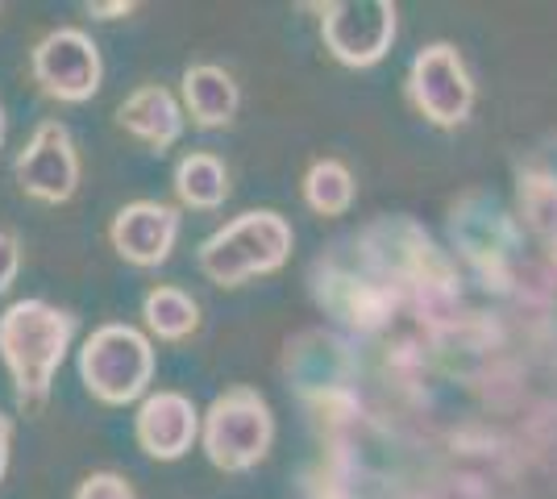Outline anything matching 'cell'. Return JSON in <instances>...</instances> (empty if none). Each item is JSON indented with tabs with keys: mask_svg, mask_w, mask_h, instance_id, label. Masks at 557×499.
Instances as JSON below:
<instances>
[{
	"mask_svg": "<svg viewBox=\"0 0 557 499\" xmlns=\"http://www.w3.org/2000/svg\"><path fill=\"white\" fill-rule=\"evenodd\" d=\"M29 72H34V84L50 100L84 104L100 92L104 63H100V47L92 42V34H84L75 25H59V29H50L34 42Z\"/></svg>",
	"mask_w": 557,
	"mask_h": 499,
	"instance_id": "cell-7",
	"label": "cell"
},
{
	"mask_svg": "<svg viewBox=\"0 0 557 499\" xmlns=\"http://www.w3.org/2000/svg\"><path fill=\"white\" fill-rule=\"evenodd\" d=\"M317 300L337 321H346L349 329L371 333L392 321L399 291L387 279H379L374 271L358 275V266H329L325 279H317Z\"/></svg>",
	"mask_w": 557,
	"mask_h": 499,
	"instance_id": "cell-10",
	"label": "cell"
},
{
	"mask_svg": "<svg viewBox=\"0 0 557 499\" xmlns=\"http://www.w3.org/2000/svg\"><path fill=\"white\" fill-rule=\"evenodd\" d=\"M79 383L100 404L125 408L150 396L154 346L134 325H100L79 346Z\"/></svg>",
	"mask_w": 557,
	"mask_h": 499,
	"instance_id": "cell-4",
	"label": "cell"
},
{
	"mask_svg": "<svg viewBox=\"0 0 557 499\" xmlns=\"http://www.w3.org/2000/svg\"><path fill=\"white\" fill-rule=\"evenodd\" d=\"M180 104L200 129H225L237 109H242V88L225 67L216 63H196L180 79Z\"/></svg>",
	"mask_w": 557,
	"mask_h": 499,
	"instance_id": "cell-14",
	"label": "cell"
},
{
	"mask_svg": "<svg viewBox=\"0 0 557 499\" xmlns=\"http://www.w3.org/2000/svg\"><path fill=\"white\" fill-rule=\"evenodd\" d=\"M4 129H9V117H4V104H0V142H4Z\"/></svg>",
	"mask_w": 557,
	"mask_h": 499,
	"instance_id": "cell-23",
	"label": "cell"
},
{
	"mask_svg": "<svg viewBox=\"0 0 557 499\" xmlns=\"http://www.w3.org/2000/svg\"><path fill=\"white\" fill-rule=\"evenodd\" d=\"M454 246L462 250V259L487 279V287H508L516 254H520V225L511 213L487 196V191H470L462 204H454Z\"/></svg>",
	"mask_w": 557,
	"mask_h": 499,
	"instance_id": "cell-6",
	"label": "cell"
},
{
	"mask_svg": "<svg viewBox=\"0 0 557 499\" xmlns=\"http://www.w3.org/2000/svg\"><path fill=\"white\" fill-rule=\"evenodd\" d=\"M408 100L437 129H458L474 113V75L454 42H429L408 67Z\"/></svg>",
	"mask_w": 557,
	"mask_h": 499,
	"instance_id": "cell-5",
	"label": "cell"
},
{
	"mask_svg": "<svg viewBox=\"0 0 557 499\" xmlns=\"http://www.w3.org/2000/svg\"><path fill=\"white\" fill-rule=\"evenodd\" d=\"M13 175L25 196L42 204H67L79 188V150L63 121H42L22 146Z\"/></svg>",
	"mask_w": 557,
	"mask_h": 499,
	"instance_id": "cell-9",
	"label": "cell"
},
{
	"mask_svg": "<svg viewBox=\"0 0 557 499\" xmlns=\"http://www.w3.org/2000/svg\"><path fill=\"white\" fill-rule=\"evenodd\" d=\"M292 246L296 234L287 216L275 209H250L200 241L196 262L216 287H242L258 275H275L292 259Z\"/></svg>",
	"mask_w": 557,
	"mask_h": 499,
	"instance_id": "cell-2",
	"label": "cell"
},
{
	"mask_svg": "<svg viewBox=\"0 0 557 499\" xmlns=\"http://www.w3.org/2000/svg\"><path fill=\"white\" fill-rule=\"evenodd\" d=\"M200 425L205 416L184 391H150L134 416L138 446L159 462H180L200 441Z\"/></svg>",
	"mask_w": 557,
	"mask_h": 499,
	"instance_id": "cell-12",
	"label": "cell"
},
{
	"mask_svg": "<svg viewBox=\"0 0 557 499\" xmlns=\"http://www.w3.org/2000/svg\"><path fill=\"white\" fill-rule=\"evenodd\" d=\"M304 200L321 216H342L354 204V171L342 159H317L304 171Z\"/></svg>",
	"mask_w": 557,
	"mask_h": 499,
	"instance_id": "cell-17",
	"label": "cell"
},
{
	"mask_svg": "<svg viewBox=\"0 0 557 499\" xmlns=\"http://www.w3.org/2000/svg\"><path fill=\"white\" fill-rule=\"evenodd\" d=\"M109 241L134 266H163L180 241V209L163 200H134L113 216Z\"/></svg>",
	"mask_w": 557,
	"mask_h": 499,
	"instance_id": "cell-11",
	"label": "cell"
},
{
	"mask_svg": "<svg viewBox=\"0 0 557 499\" xmlns=\"http://www.w3.org/2000/svg\"><path fill=\"white\" fill-rule=\"evenodd\" d=\"M9 450H13V421L0 412V478L9 471Z\"/></svg>",
	"mask_w": 557,
	"mask_h": 499,
	"instance_id": "cell-22",
	"label": "cell"
},
{
	"mask_svg": "<svg viewBox=\"0 0 557 499\" xmlns=\"http://www.w3.org/2000/svg\"><path fill=\"white\" fill-rule=\"evenodd\" d=\"M520 216L533 229L536 238L557 241V179L529 171L520 175Z\"/></svg>",
	"mask_w": 557,
	"mask_h": 499,
	"instance_id": "cell-18",
	"label": "cell"
},
{
	"mask_svg": "<svg viewBox=\"0 0 557 499\" xmlns=\"http://www.w3.org/2000/svg\"><path fill=\"white\" fill-rule=\"evenodd\" d=\"M22 275V238L13 229H0V296Z\"/></svg>",
	"mask_w": 557,
	"mask_h": 499,
	"instance_id": "cell-20",
	"label": "cell"
},
{
	"mask_svg": "<svg viewBox=\"0 0 557 499\" xmlns=\"http://www.w3.org/2000/svg\"><path fill=\"white\" fill-rule=\"evenodd\" d=\"M200 446L212 466L225 475H242L258 466L275 446V412L267 404V396L246 383L225 387L205 412Z\"/></svg>",
	"mask_w": 557,
	"mask_h": 499,
	"instance_id": "cell-3",
	"label": "cell"
},
{
	"mask_svg": "<svg viewBox=\"0 0 557 499\" xmlns=\"http://www.w3.org/2000/svg\"><path fill=\"white\" fill-rule=\"evenodd\" d=\"M75 341V316L47 300H17L0 312V358L9 366L22 412L47 404L50 383Z\"/></svg>",
	"mask_w": 557,
	"mask_h": 499,
	"instance_id": "cell-1",
	"label": "cell"
},
{
	"mask_svg": "<svg viewBox=\"0 0 557 499\" xmlns=\"http://www.w3.org/2000/svg\"><path fill=\"white\" fill-rule=\"evenodd\" d=\"M71 499H138V496H134V483L125 475H116V471H92V475L75 487Z\"/></svg>",
	"mask_w": 557,
	"mask_h": 499,
	"instance_id": "cell-19",
	"label": "cell"
},
{
	"mask_svg": "<svg viewBox=\"0 0 557 499\" xmlns=\"http://www.w3.org/2000/svg\"><path fill=\"white\" fill-rule=\"evenodd\" d=\"M138 4L134 0H113V4H100V0H88L84 13H92L96 22H116V17H129Z\"/></svg>",
	"mask_w": 557,
	"mask_h": 499,
	"instance_id": "cell-21",
	"label": "cell"
},
{
	"mask_svg": "<svg viewBox=\"0 0 557 499\" xmlns=\"http://www.w3.org/2000/svg\"><path fill=\"white\" fill-rule=\"evenodd\" d=\"M399 34V9L392 0H337L321 4V38L342 67H374L387 59Z\"/></svg>",
	"mask_w": 557,
	"mask_h": 499,
	"instance_id": "cell-8",
	"label": "cell"
},
{
	"mask_svg": "<svg viewBox=\"0 0 557 499\" xmlns=\"http://www.w3.org/2000/svg\"><path fill=\"white\" fill-rule=\"evenodd\" d=\"M175 200L184 209H196V213H212L230 200V171L225 163L212 154V150H191L175 163Z\"/></svg>",
	"mask_w": 557,
	"mask_h": 499,
	"instance_id": "cell-15",
	"label": "cell"
},
{
	"mask_svg": "<svg viewBox=\"0 0 557 499\" xmlns=\"http://www.w3.org/2000/svg\"><path fill=\"white\" fill-rule=\"evenodd\" d=\"M184 104L163 84H141L116 104V125L150 150H171L184 138Z\"/></svg>",
	"mask_w": 557,
	"mask_h": 499,
	"instance_id": "cell-13",
	"label": "cell"
},
{
	"mask_svg": "<svg viewBox=\"0 0 557 499\" xmlns=\"http://www.w3.org/2000/svg\"><path fill=\"white\" fill-rule=\"evenodd\" d=\"M141 321L159 341H184L200 329V304L175 284H154L141 296Z\"/></svg>",
	"mask_w": 557,
	"mask_h": 499,
	"instance_id": "cell-16",
	"label": "cell"
}]
</instances>
